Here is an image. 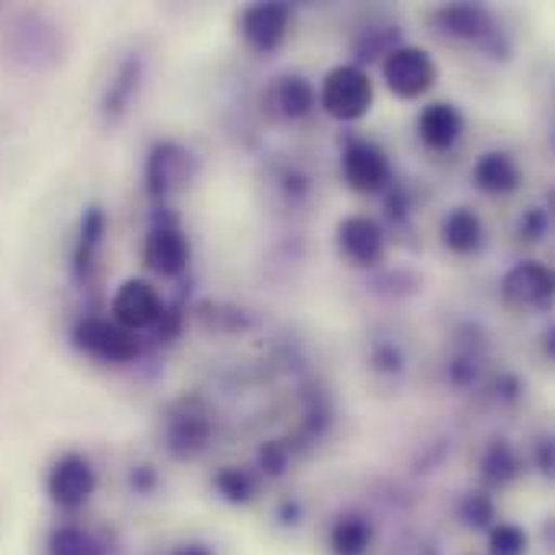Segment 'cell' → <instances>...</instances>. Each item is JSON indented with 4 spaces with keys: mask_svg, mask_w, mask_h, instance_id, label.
Instances as JSON below:
<instances>
[{
    "mask_svg": "<svg viewBox=\"0 0 555 555\" xmlns=\"http://www.w3.org/2000/svg\"><path fill=\"white\" fill-rule=\"evenodd\" d=\"M546 228H550V215L543 208H530L524 215V237L530 241H543L546 237Z\"/></svg>",
    "mask_w": 555,
    "mask_h": 555,
    "instance_id": "obj_28",
    "label": "cell"
},
{
    "mask_svg": "<svg viewBox=\"0 0 555 555\" xmlns=\"http://www.w3.org/2000/svg\"><path fill=\"white\" fill-rule=\"evenodd\" d=\"M263 107L270 111L273 120H283V124L306 120L319 107V88L302 72H283L267 85Z\"/></svg>",
    "mask_w": 555,
    "mask_h": 555,
    "instance_id": "obj_13",
    "label": "cell"
},
{
    "mask_svg": "<svg viewBox=\"0 0 555 555\" xmlns=\"http://www.w3.org/2000/svg\"><path fill=\"white\" fill-rule=\"evenodd\" d=\"M439 237H442V244H446L449 254H455V257H472V254H478V250L485 247V221H481V215H478L475 208L459 205V208H452V211L442 218Z\"/></svg>",
    "mask_w": 555,
    "mask_h": 555,
    "instance_id": "obj_18",
    "label": "cell"
},
{
    "mask_svg": "<svg viewBox=\"0 0 555 555\" xmlns=\"http://www.w3.org/2000/svg\"><path fill=\"white\" fill-rule=\"evenodd\" d=\"M289 465V449L283 442H267L257 455V472L263 478H280Z\"/></svg>",
    "mask_w": 555,
    "mask_h": 555,
    "instance_id": "obj_26",
    "label": "cell"
},
{
    "mask_svg": "<svg viewBox=\"0 0 555 555\" xmlns=\"http://www.w3.org/2000/svg\"><path fill=\"white\" fill-rule=\"evenodd\" d=\"M192 179V153L176 140H159L146 153L143 185L153 202H169Z\"/></svg>",
    "mask_w": 555,
    "mask_h": 555,
    "instance_id": "obj_7",
    "label": "cell"
},
{
    "mask_svg": "<svg viewBox=\"0 0 555 555\" xmlns=\"http://www.w3.org/2000/svg\"><path fill=\"white\" fill-rule=\"evenodd\" d=\"M380 78L387 91L400 101H420L426 98L439 81V65L429 49L416 42H397L380 59Z\"/></svg>",
    "mask_w": 555,
    "mask_h": 555,
    "instance_id": "obj_3",
    "label": "cell"
},
{
    "mask_svg": "<svg viewBox=\"0 0 555 555\" xmlns=\"http://www.w3.org/2000/svg\"><path fill=\"white\" fill-rule=\"evenodd\" d=\"M46 555H114L111 540L78 520L59 524L46 537Z\"/></svg>",
    "mask_w": 555,
    "mask_h": 555,
    "instance_id": "obj_19",
    "label": "cell"
},
{
    "mask_svg": "<svg viewBox=\"0 0 555 555\" xmlns=\"http://www.w3.org/2000/svg\"><path fill=\"white\" fill-rule=\"evenodd\" d=\"M328 546L335 555H367L374 546V524L361 511L341 514L328 530Z\"/></svg>",
    "mask_w": 555,
    "mask_h": 555,
    "instance_id": "obj_20",
    "label": "cell"
},
{
    "mask_svg": "<svg viewBox=\"0 0 555 555\" xmlns=\"http://www.w3.org/2000/svg\"><path fill=\"white\" fill-rule=\"evenodd\" d=\"M98 491V468L81 452H62L46 472V498L62 514H78Z\"/></svg>",
    "mask_w": 555,
    "mask_h": 555,
    "instance_id": "obj_5",
    "label": "cell"
},
{
    "mask_svg": "<svg viewBox=\"0 0 555 555\" xmlns=\"http://www.w3.org/2000/svg\"><path fill=\"white\" fill-rule=\"evenodd\" d=\"M553 270L546 263L520 260L501 280V302L514 315H533V312H543L553 302Z\"/></svg>",
    "mask_w": 555,
    "mask_h": 555,
    "instance_id": "obj_6",
    "label": "cell"
},
{
    "mask_svg": "<svg viewBox=\"0 0 555 555\" xmlns=\"http://www.w3.org/2000/svg\"><path fill=\"white\" fill-rule=\"evenodd\" d=\"M341 179L354 195H380L390 185V156L374 140H351L341 153Z\"/></svg>",
    "mask_w": 555,
    "mask_h": 555,
    "instance_id": "obj_11",
    "label": "cell"
},
{
    "mask_svg": "<svg viewBox=\"0 0 555 555\" xmlns=\"http://www.w3.org/2000/svg\"><path fill=\"white\" fill-rule=\"evenodd\" d=\"M293 26V10L289 3L270 0V3H250L237 13V33L250 52H276Z\"/></svg>",
    "mask_w": 555,
    "mask_h": 555,
    "instance_id": "obj_10",
    "label": "cell"
},
{
    "mask_svg": "<svg viewBox=\"0 0 555 555\" xmlns=\"http://www.w3.org/2000/svg\"><path fill=\"white\" fill-rule=\"evenodd\" d=\"M163 312H166V302H163V293L150 283V280H140V276H130L124 280L117 289H114V299H111V319L117 325H124L127 332L140 335V332H150L163 322Z\"/></svg>",
    "mask_w": 555,
    "mask_h": 555,
    "instance_id": "obj_8",
    "label": "cell"
},
{
    "mask_svg": "<svg viewBox=\"0 0 555 555\" xmlns=\"http://www.w3.org/2000/svg\"><path fill=\"white\" fill-rule=\"evenodd\" d=\"M137 85H140V65H137V59H127V62L120 65V72L114 75V81L107 85V91H104V101H101L104 117L117 120V117L130 107Z\"/></svg>",
    "mask_w": 555,
    "mask_h": 555,
    "instance_id": "obj_23",
    "label": "cell"
},
{
    "mask_svg": "<svg viewBox=\"0 0 555 555\" xmlns=\"http://www.w3.org/2000/svg\"><path fill=\"white\" fill-rule=\"evenodd\" d=\"M530 537L520 524H494L488 530V555H527Z\"/></svg>",
    "mask_w": 555,
    "mask_h": 555,
    "instance_id": "obj_25",
    "label": "cell"
},
{
    "mask_svg": "<svg viewBox=\"0 0 555 555\" xmlns=\"http://www.w3.org/2000/svg\"><path fill=\"white\" fill-rule=\"evenodd\" d=\"M192 263V244L179 224L159 221L143 237V267L163 280H176Z\"/></svg>",
    "mask_w": 555,
    "mask_h": 555,
    "instance_id": "obj_12",
    "label": "cell"
},
{
    "mask_svg": "<svg viewBox=\"0 0 555 555\" xmlns=\"http://www.w3.org/2000/svg\"><path fill=\"white\" fill-rule=\"evenodd\" d=\"M319 107L338 124H358L374 107V78L364 65L341 62L319 85Z\"/></svg>",
    "mask_w": 555,
    "mask_h": 555,
    "instance_id": "obj_1",
    "label": "cell"
},
{
    "mask_svg": "<svg viewBox=\"0 0 555 555\" xmlns=\"http://www.w3.org/2000/svg\"><path fill=\"white\" fill-rule=\"evenodd\" d=\"M371 364H374V371L400 374V371H403V354H400V348H393V345H380V348H374Z\"/></svg>",
    "mask_w": 555,
    "mask_h": 555,
    "instance_id": "obj_27",
    "label": "cell"
},
{
    "mask_svg": "<svg viewBox=\"0 0 555 555\" xmlns=\"http://www.w3.org/2000/svg\"><path fill=\"white\" fill-rule=\"evenodd\" d=\"M524 475V459L507 439H494L481 455V481L488 488H507Z\"/></svg>",
    "mask_w": 555,
    "mask_h": 555,
    "instance_id": "obj_21",
    "label": "cell"
},
{
    "mask_svg": "<svg viewBox=\"0 0 555 555\" xmlns=\"http://www.w3.org/2000/svg\"><path fill=\"white\" fill-rule=\"evenodd\" d=\"M433 23L446 39L455 42H488L494 39V16L481 3H442L433 10Z\"/></svg>",
    "mask_w": 555,
    "mask_h": 555,
    "instance_id": "obj_14",
    "label": "cell"
},
{
    "mask_svg": "<svg viewBox=\"0 0 555 555\" xmlns=\"http://www.w3.org/2000/svg\"><path fill=\"white\" fill-rule=\"evenodd\" d=\"M459 517H462V524H465V527H472V530H485V533H488V530L498 524V507H494L491 494L475 491V494H465V498H462V504H459Z\"/></svg>",
    "mask_w": 555,
    "mask_h": 555,
    "instance_id": "obj_24",
    "label": "cell"
},
{
    "mask_svg": "<svg viewBox=\"0 0 555 555\" xmlns=\"http://www.w3.org/2000/svg\"><path fill=\"white\" fill-rule=\"evenodd\" d=\"M211 488L218 491V498L224 504H234V507H244L257 498L260 491V478L250 472V468H241V465H228V468H218L215 478H211Z\"/></svg>",
    "mask_w": 555,
    "mask_h": 555,
    "instance_id": "obj_22",
    "label": "cell"
},
{
    "mask_svg": "<svg viewBox=\"0 0 555 555\" xmlns=\"http://www.w3.org/2000/svg\"><path fill=\"white\" fill-rule=\"evenodd\" d=\"M104 237H107V211L98 202H91L81 208L75 244H72V276L78 283H88L94 276L101 250H104Z\"/></svg>",
    "mask_w": 555,
    "mask_h": 555,
    "instance_id": "obj_15",
    "label": "cell"
},
{
    "mask_svg": "<svg viewBox=\"0 0 555 555\" xmlns=\"http://www.w3.org/2000/svg\"><path fill=\"white\" fill-rule=\"evenodd\" d=\"M472 182L478 185V192L485 195H514L520 185H524V169L517 163L514 153L507 150H488L475 159L472 166Z\"/></svg>",
    "mask_w": 555,
    "mask_h": 555,
    "instance_id": "obj_17",
    "label": "cell"
},
{
    "mask_svg": "<svg viewBox=\"0 0 555 555\" xmlns=\"http://www.w3.org/2000/svg\"><path fill=\"white\" fill-rule=\"evenodd\" d=\"M416 133L423 140V146H429L433 153H446L452 150L462 133H465V117L452 101H433L420 111L416 117Z\"/></svg>",
    "mask_w": 555,
    "mask_h": 555,
    "instance_id": "obj_16",
    "label": "cell"
},
{
    "mask_svg": "<svg viewBox=\"0 0 555 555\" xmlns=\"http://www.w3.org/2000/svg\"><path fill=\"white\" fill-rule=\"evenodd\" d=\"M172 555H215L211 546H205V543H182V546H176Z\"/></svg>",
    "mask_w": 555,
    "mask_h": 555,
    "instance_id": "obj_29",
    "label": "cell"
},
{
    "mask_svg": "<svg viewBox=\"0 0 555 555\" xmlns=\"http://www.w3.org/2000/svg\"><path fill=\"white\" fill-rule=\"evenodd\" d=\"M211 439V413L198 397H179L163 413V446L176 462L198 459Z\"/></svg>",
    "mask_w": 555,
    "mask_h": 555,
    "instance_id": "obj_4",
    "label": "cell"
},
{
    "mask_svg": "<svg viewBox=\"0 0 555 555\" xmlns=\"http://www.w3.org/2000/svg\"><path fill=\"white\" fill-rule=\"evenodd\" d=\"M68 341L78 354L94 358L101 364H133L143 351L140 338L133 332H127L124 325H117L111 315H81L72 332Z\"/></svg>",
    "mask_w": 555,
    "mask_h": 555,
    "instance_id": "obj_2",
    "label": "cell"
},
{
    "mask_svg": "<svg viewBox=\"0 0 555 555\" xmlns=\"http://www.w3.org/2000/svg\"><path fill=\"white\" fill-rule=\"evenodd\" d=\"M335 244L341 260L358 270H371L387 257V231L374 215H348L335 228Z\"/></svg>",
    "mask_w": 555,
    "mask_h": 555,
    "instance_id": "obj_9",
    "label": "cell"
}]
</instances>
